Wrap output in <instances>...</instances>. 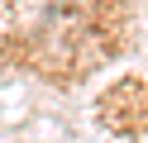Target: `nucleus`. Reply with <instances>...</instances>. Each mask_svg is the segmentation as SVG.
Listing matches in <instances>:
<instances>
[]
</instances>
